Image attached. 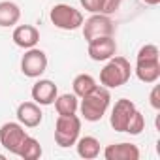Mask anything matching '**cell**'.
Wrapping results in <instances>:
<instances>
[{"mask_svg": "<svg viewBox=\"0 0 160 160\" xmlns=\"http://www.w3.org/2000/svg\"><path fill=\"white\" fill-rule=\"evenodd\" d=\"M109 102H111L109 89H106L102 85H96V89L92 92H89L83 98H79V111H81L85 121L98 122L106 115V111L109 108Z\"/></svg>", "mask_w": 160, "mask_h": 160, "instance_id": "obj_1", "label": "cell"}, {"mask_svg": "<svg viewBox=\"0 0 160 160\" xmlns=\"http://www.w3.org/2000/svg\"><path fill=\"white\" fill-rule=\"evenodd\" d=\"M132 66L124 57H111L100 70V85L106 89H119L130 81Z\"/></svg>", "mask_w": 160, "mask_h": 160, "instance_id": "obj_2", "label": "cell"}, {"mask_svg": "<svg viewBox=\"0 0 160 160\" xmlns=\"http://www.w3.org/2000/svg\"><path fill=\"white\" fill-rule=\"evenodd\" d=\"M79 134H81V119L73 115H58L55 122V143L62 149L75 145Z\"/></svg>", "mask_w": 160, "mask_h": 160, "instance_id": "obj_3", "label": "cell"}, {"mask_svg": "<svg viewBox=\"0 0 160 160\" xmlns=\"http://www.w3.org/2000/svg\"><path fill=\"white\" fill-rule=\"evenodd\" d=\"M51 23L60 30H77L83 25V13L70 4H55L49 13Z\"/></svg>", "mask_w": 160, "mask_h": 160, "instance_id": "obj_4", "label": "cell"}, {"mask_svg": "<svg viewBox=\"0 0 160 160\" xmlns=\"http://www.w3.org/2000/svg\"><path fill=\"white\" fill-rule=\"evenodd\" d=\"M27 136L28 134L19 121L17 122H4L0 126V145L12 154H19L21 145L27 139Z\"/></svg>", "mask_w": 160, "mask_h": 160, "instance_id": "obj_5", "label": "cell"}, {"mask_svg": "<svg viewBox=\"0 0 160 160\" xmlns=\"http://www.w3.org/2000/svg\"><path fill=\"white\" fill-rule=\"evenodd\" d=\"M81 28H83V38L87 42H91L94 38L113 36L115 34V25H113L111 17L104 15V13H92L87 21H83Z\"/></svg>", "mask_w": 160, "mask_h": 160, "instance_id": "obj_6", "label": "cell"}, {"mask_svg": "<svg viewBox=\"0 0 160 160\" xmlns=\"http://www.w3.org/2000/svg\"><path fill=\"white\" fill-rule=\"evenodd\" d=\"M45 70H47V55H45V51H42L38 47L27 49L23 58H21V72H23V75H27L30 79H36Z\"/></svg>", "mask_w": 160, "mask_h": 160, "instance_id": "obj_7", "label": "cell"}, {"mask_svg": "<svg viewBox=\"0 0 160 160\" xmlns=\"http://www.w3.org/2000/svg\"><path fill=\"white\" fill-rule=\"evenodd\" d=\"M136 104L128 98H121L115 102L113 109H111V115H109V124L115 132H126L128 128V122L132 119V115L136 113Z\"/></svg>", "mask_w": 160, "mask_h": 160, "instance_id": "obj_8", "label": "cell"}, {"mask_svg": "<svg viewBox=\"0 0 160 160\" xmlns=\"http://www.w3.org/2000/svg\"><path fill=\"white\" fill-rule=\"evenodd\" d=\"M89 43V57L96 62H106L111 57L117 55V42L113 36H102V38H94Z\"/></svg>", "mask_w": 160, "mask_h": 160, "instance_id": "obj_9", "label": "cell"}, {"mask_svg": "<svg viewBox=\"0 0 160 160\" xmlns=\"http://www.w3.org/2000/svg\"><path fill=\"white\" fill-rule=\"evenodd\" d=\"M136 75L141 83H156L160 79V57L136 58Z\"/></svg>", "mask_w": 160, "mask_h": 160, "instance_id": "obj_10", "label": "cell"}, {"mask_svg": "<svg viewBox=\"0 0 160 160\" xmlns=\"http://www.w3.org/2000/svg\"><path fill=\"white\" fill-rule=\"evenodd\" d=\"M30 96H32V102H36L38 106H51L58 96V89L51 79H40V81L34 83Z\"/></svg>", "mask_w": 160, "mask_h": 160, "instance_id": "obj_11", "label": "cell"}, {"mask_svg": "<svg viewBox=\"0 0 160 160\" xmlns=\"http://www.w3.org/2000/svg\"><path fill=\"white\" fill-rule=\"evenodd\" d=\"M17 121L25 126V128H36L40 126L42 119H43V113L40 109V106L36 102H23L17 106Z\"/></svg>", "mask_w": 160, "mask_h": 160, "instance_id": "obj_12", "label": "cell"}, {"mask_svg": "<svg viewBox=\"0 0 160 160\" xmlns=\"http://www.w3.org/2000/svg\"><path fill=\"white\" fill-rule=\"evenodd\" d=\"M106 160H139V149L134 143H111L104 149Z\"/></svg>", "mask_w": 160, "mask_h": 160, "instance_id": "obj_13", "label": "cell"}, {"mask_svg": "<svg viewBox=\"0 0 160 160\" xmlns=\"http://www.w3.org/2000/svg\"><path fill=\"white\" fill-rule=\"evenodd\" d=\"M12 40L17 47L30 49V47H36L38 42H40V30L32 25H19V27L13 28Z\"/></svg>", "mask_w": 160, "mask_h": 160, "instance_id": "obj_14", "label": "cell"}, {"mask_svg": "<svg viewBox=\"0 0 160 160\" xmlns=\"http://www.w3.org/2000/svg\"><path fill=\"white\" fill-rule=\"evenodd\" d=\"M21 19V10L15 2L10 0H2L0 2V27L8 28V27H15Z\"/></svg>", "mask_w": 160, "mask_h": 160, "instance_id": "obj_15", "label": "cell"}, {"mask_svg": "<svg viewBox=\"0 0 160 160\" xmlns=\"http://www.w3.org/2000/svg\"><path fill=\"white\" fill-rule=\"evenodd\" d=\"M77 147V154L85 158V160H92L100 154V141L94 136H83V138H77L75 141Z\"/></svg>", "mask_w": 160, "mask_h": 160, "instance_id": "obj_16", "label": "cell"}, {"mask_svg": "<svg viewBox=\"0 0 160 160\" xmlns=\"http://www.w3.org/2000/svg\"><path fill=\"white\" fill-rule=\"evenodd\" d=\"M55 109H57V113L58 115H73V113H77V109H79V98L72 92H66V94H58L57 98H55Z\"/></svg>", "mask_w": 160, "mask_h": 160, "instance_id": "obj_17", "label": "cell"}, {"mask_svg": "<svg viewBox=\"0 0 160 160\" xmlns=\"http://www.w3.org/2000/svg\"><path fill=\"white\" fill-rule=\"evenodd\" d=\"M96 79L91 75V73H79V75H75L73 77V83H72V87H73V94L77 96V98H83V96H87L89 92H92L94 89H96Z\"/></svg>", "mask_w": 160, "mask_h": 160, "instance_id": "obj_18", "label": "cell"}, {"mask_svg": "<svg viewBox=\"0 0 160 160\" xmlns=\"http://www.w3.org/2000/svg\"><path fill=\"white\" fill-rule=\"evenodd\" d=\"M42 152H43V151H42L40 141H38L36 138H32V136H27V139L23 141L21 151H19L17 156H21L23 160H36V158L42 156Z\"/></svg>", "mask_w": 160, "mask_h": 160, "instance_id": "obj_19", "label": "cell"}, {"mask_svg": "<svg viewBox=\"0 0 160 160\" xmlns=\"http://www.w3.org/2000/svg\"><path fill=\"white\" fill-rule=\"evenodd\" d=\"M145 130V117L139 109H136V113L132 115L130 122H128V128H126V134L130 136H139L141 132Z\"/></svg>", "mask_w": 160, "mask_h": 160, "instance_id": "obj_20", "label": "cell"}, {"mask_svg": "<svg viewBox=\"0 0 160 160\" xmlns=\"http://www.w3.org/2000/svg\"><path fill=\"white\" fill-rule=\"evenodd\" d=\"M121 4H122V0H102L100 13H104V15H113V13L119 12Z\"/></svg>", "mask_w": 160, "mask_h": 160, "instance_id": "obj_21", "label": "cell"}, {"mask_svg": "<svg viewBox=\"0 0 160 160\" xmlns=\"http://www.w3.org/2000/svg\"><path fill=\"white\" fill-rule=\"evenodd\" d=\"M83 6V10L91 12V13H100V8H102V0H79Z\"/></svg>", "mask_w": 160, "mask_h": 160, "instance_id": "obj_22", "label": "cell"}, {"mask_svg": "<svg viewBox=\"0 0 160 160\" xmlns=\"http://www.w3.org/2000/svg\"><path fill=\"white\" fill-rule=\"evenodd\" d=\"M149 102H151L152 109H160V87H158V85L152 87V91H151V94H149Z\"/></svg>", "mask_w": 160, "mask_h": 160, "instance_id": "obj_23", "label": "cell"}, {"mask_svg": "<svg viewBox=\"0 0 160 160\" xmlns=\"http://www.w3.org/2000/svg\"><path fill=\"white\" fill-rule=\"evenodd\" d=\"M141 2H145L147 6H158V4H160V0H141Z\"/></svg>", "mask_w": 160, "mask_h": 160, "instance_id": "obj_24", "label": "cell"}]
</instances>
